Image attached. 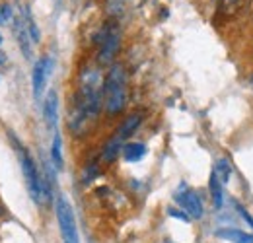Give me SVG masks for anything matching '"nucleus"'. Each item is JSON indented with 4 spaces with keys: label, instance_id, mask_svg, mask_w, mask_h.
Returning <instances> with one entry per match:
<instances>
[{
    "label": "nucleus",
    "instance_id": "f257e3e1",
    "mask_svg": "<svg viewBox=\"0 0 253 243\" xmlns=\"http://www.w3.org/2000/svg\"><path fill=\"white\" fill-rule=\"evenodd\" d=\"M126 72L123 64H113L103 80V107L107 115H119L126 107Z\"/></svg>",
    "mask_w": 253,
    "mask_h": 243
},
{
    "label": "nucleus",
    "instance_id": "f03ea898",
    "mask_svg": "<svg viewBox=\"0 0 253 243\" xmlns=\"http://www.w3.org/2000/svg\"><path fill=\"white\" fill-rule=\"evenodd\" d=\"M97 45H99V53H97V61L99 64H109L113 62L117 51H119V45H121V31L117 26L113 24H107L99 37H97Z\"/></svg>",
    "mask_w": 253,
    "mask_h": 243
},
{
    "label": "nucleus",
    "instance_id": "7ed1b4c3",
    "mask_svg": "<svg viewBox=\"0 0 253 243\" xmlns=\"http://www.w3.org/2000/svg\"><path fill=\"white\" fill-rule=\"evenodd\" d=\"M55 212H57V222H59V228H61V234H63L64 242L78 243L76 218H74L70 202H68L64 197H59V199H57V202H55Z\"/></svg>",
    "mask_w": 253,
    "mask_h": 243
},
{
    "label": "nucleus",
    "instance_id": "20e7f679",
    "mask_svg": "<svg viewBox=\"0 0 253 243\" xmlns=\"http://www.w3.org/2000/svg\"><path fill=\"white\" fill-rule=\"evenodd\" d=\"M53 66L55 62L51 57H43L35 62L33 66V74H32V88H33V99L39 101L43 91H45V86H47V80L51 78L53 74Z\"/></svg>",
    "mask_w": 253,
    "mask_h": 243
},
{
    "label": "nucleus",
    "instance_id": "39448f33",
    "mask_svg": "<svg viewBox=\"0 0 253 243\" xmlns=\"http://www.w3.org/2000/svg\"><path fill=\"white\" fill-rule=\"evenodd\" d=\"M181 189H183V191H179V193L175 195V202L187 212L189 218L201 220V218L205 216V206H203L201 197H199L195 191H191V189H185V187H181Z\"/></svg>",
    "mask_w": 253,
    "mask_h": 243
},
{
    "label": "nucleus",
    "instance_id": "423d86ee",
    "mask_svg": "<svg viewBox=\"0 0 253 243\" xmlns=\"http://www.w3.org/2000/svg\"><path fill=\"white\" fill-rule=\"evenodd\" d=\"M43 117L47 126L53 130L57 126V117H59V97H57V91H49L47 93V99L43 103Z\"/></svg>",
    "mask_w": 253,
    "mask_h": 243
},
{
    "label": "nucleus",
    "instance_id": "0eeeda50",
    "mask_svg": "<svg viewBox=\"0 0 253 243\" xmlns=\"http://www.w3.org/2000/svg\"><path fill=\"white\" fill-rule=\"evenodd\" d=\"M140 122H142V113H130L125 121L121 122V126L117 128V132L113 136H117L121 142H125L130 134L136 132V128L140 126Z\"/></svg>",
    "mask_w": 253,
    "mask_h": 243
},
{
    "label": "nucleus",
    "instance_id": "6e6552de",
    "mask_svg": "<svg viewBox=\"0 0 253 243\" xmlns=\"http://www.w3.org/2000/svg\"><path fill=\"white\" fill-rule=\"evenodd\" d=\"M16 26H18V28H16L18 45H20V49H22L24 57H26V59H32V37H30V33H28L26 22H24V20H20Z\"/></svg>",
    "mask_w": 253,
    "mask_h": 243
},
{
    "label": "nucleus",
    "instance_id": "1a4fd4ad",
    "mask_svg": "<svg viewBox=\"0 0 253 243\" xmlns=\"http://www.w3.org/2000/svg\"><path fill=\"white\" fill-rule=\"evenodd\" d=\"M146 144H142V142H126L123 144V158H125L126 162H140L144 156H146Z\"/></svg>",
    "mask_w": 253,
    "mask_h": 243
},
{
    "label": "nucleus",
    "instance_id": "9d476101",
    "mask_svg": "<svg viewBox=\"0 0 253 243\" xmlns=\"http://www.w3.org/2000/svg\"><path fill=\"white\" fill-rule=\"evenodd\" d=\"M216 238L228 240V242H232V243H253V234H246V232H242V230H230V228L218 230V232H216Z\"/></svg>",
    "mask_w": 253,
    "mask_h": 243
},
{
    "label": "nucleus",
    "instance_id": "9b49d317",
    "mask_svg": "<svg viewBox=\"0 0 253 243\" xmlns=\"http://www.w3.org/2000/svg\"><path fill=\"white\" fill-rule=\"evenodd\" d=\"M209 191H211L214 208H222V202H224V185H222V181L216 177L214 171L211 173V179H209Z\"/></svg>",
    "mask_w": 253,
    "mask_h": 243
},
{
    "label": "nucleus",
    "instance_id": "f8f14e48",
    "mask_svg": "<svg viewBox=\"0 0 253 243\" xmlns=\"http://www.w3.org/2000/svg\"><path fill=\"white\" fill-rule=\"evenodd\" d=\"M121 150H123V142H121L117 136H111L109 142L105 144L103 152H101V160H103V162H113V160L121 154Z\"/></svg>",
    "mask_w": 253,
    "mask_h": 243
},
{
    "label": "nucleus",
    "instance_id": "ddd939ff",
    "mask_svg": "<svg viewBox=\"0 0 253 243\" xmlns=\"http://www.w3.org/2000/svg\"><path fill=\"white\" fill-rule=\"evenodd\" d=\"M51 162L57 169H63V140H61V134L55 130V136H53V144H51Z\"/></svg>",
    "mask_w": 253,
    "mask_h": 243
},
{
    "label": "nucleus",
    "instance_id": "4468645a",
    "mask_svg": "<svg viewBox=\"0 0 253 243\" xmlns=\"http://www.w3.org/2000/svg\"><path fill=\"white\" fill-rule=\"evenodd\" d=\"M212 171L216 173V177L222 181V185H226V183L230 181V177H232V167H230V162H228L226 158H220V160L216 162V165H214Z\"/></svg>",
    "mask_w": 253,
    "mask_h": 243
},
{
    "label": "nucleus",
    "instance_id": "2eb2a0df",
    "mask_svg": "<svg viewBox=\"0 0 253 243\" xmlns=\"http://www.w3.org/2000/svg\"><path fill=\"white\" fill-rule=\"evenodd\" d=\"M24 22H26L28 33H30V37H32V43H39L41 35H39L37 24H35V20H33V16H32V12H30V8H24Z\"/></svg>",
    "mask_w": 253,
    "mask_h": 243
},
{
    "label": "nucleus",
    "instance_id": "dca6fc26",
    "mask_svg": "<svg viewBox=\"0 0 253 243\" xmlns=\"http://www.w3.org/2000/svg\"><path fill=\"white\" fill-rule=\"evenodd\" d=\"M244 0H220V10L224 14H236L242 8Z\"/></svg>",
    "mask_w": 253,
    "mask_h": 243
},
{
    "label": "nucleus",
    "instance_id": "f3484780",
    "mask_svg": "<svg viewBox=\"0 0 253 243\" xmlns=\"http://www.w3.org/2000/svg\"><path fill=\"white\" fill-rule=\"evenodd\" d=\"M168 214H169L171 218H177V220L185 222V224H189L191 222V218L187 216V212H183V210H179V208H168Z\"/></svg>",
    "mask_w": 253,
    "mask_h": 243
},
{
    "label": "nucleus",
    "instance_id": "a211bd4d",
    "mask_svg": "<svg viewBox=\"0 0 253 243\" xmlns=\"http://www.w3.org/2000/svg\"><path fill=\"white\" fill-rule=\"evenodd\" d=\"M0 20H4V22H10V20H12V8H10L8 4H4V6L0 8Z\"/></svg>",
    "mask_w": 253,
    "mask_h": 243
},
{
    "label": "nucleus",
    "instance_id": "6ab92c4d",
    "mask_svg": "<svg viewBox=\"0 0 253 243\" xmlns=\"http://www.w3.org/2000/svg\"><path fill=\"white\" fill-rule=\"evenodd\" d=\"M236 208H238L240 216H242V218H244V220H246V222H248V224H250V226L253 228V218L250 216V212H248V210H246V208H244L242 204H236Z\"/></svg>",
    "mask_w": 253,
    "mask_h": 243
},
{
    "label": "nucleus",
    "instance_id": "aec40b11",
    "mask_svg": "<svg viewBox=\"0 0 253 243\" xmlns=\"http://www.w3.org/2000/svg\"><path fill=\"white\" fill-rule=\"evenodd\" d=\"M4 57H6V55H4V53H0V64H4V62H6V59H4Z\"/></svg>",
    "mask_w": 253,
    "mask_h": 243
},
{
    "label": "nucleus",
    "instance_id": "412c9836",
    "mask_svg": "<svg viewBox=\"0 0 253 243\" xmlns=\"http://www.w3.org/2000/svg\"><path fill=\"white\" fill-rule=\"evenodd\" d=\"M250 84H252V88H253V74H252V78H250Z\"/></svg>",
    "mask_w": 253,
    "mask_h": 243
},
{
    "label": "nucleus",
    "instance_id": "4be33fe9",
    "mask_svg": "<svg viewBox=\"0 0 253 243\" xmlns=\"http://www.w3.org/2000/svg\"><path fill=\"white\" fill-rule=\"evenodd\" d=\"M0 45H2V35H0Z\"/></svg>",
    "mask_w": 253,
    "mask_h": 243
},
{
    "label": "nucleus",
    "instance_id": "5701e85b",
    "mask_svg": "<svg viewBox=\"0 0 253 243\" xmlns=\"http://www.w3.org/2000/svg\"><path fill=\"white\" fill-rule=\"evenodd\" d=\"M164 243H171V242H168V240H166V242H164Z\"/></svg>",
    "mask_w": 253,
    "mask_h": 243
},
{
    "label": "nucleus",
    "instance_id": "b1692460",
    "mask_svg": "<svg viewBox=\"0 0 253 243\" xmlns=\"http://www.w3.org/2000/svg\"><path fill=\"white\" fill-rule=\"evenodd\" d=\"M64 243H68V242H64Z\"/></svg>",
    "mask_w": 253,
    "mask_h": 243
},
{
    "label": "nucleus",
    "instance_id": "393cba45",
    "mask_svg": "<svg viewBox=\"0 0 253 243\" xmlns=\"http://www.w3.org/2000/svg\"><path fill=\"white\" fill-rule=\"evenodd\" d=\"M0 214H2V212H0Z\"/></svg>",
    "mask_w": 253,
    "mask_h": 243
}]
</instances>
